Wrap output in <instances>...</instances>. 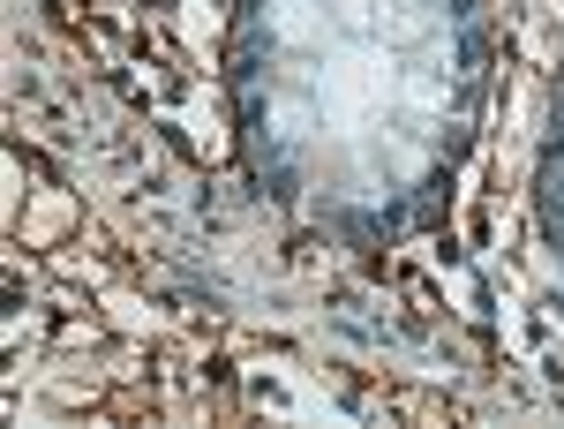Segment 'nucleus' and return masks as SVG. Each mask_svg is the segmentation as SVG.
Wrapping results in <instances>:
<instances>
[{"label": "nucleus", "mask_w": 564, "mask_h": 429, "mask_svg": "<svg viewBox=\"0 0 564 429\" xmlns=\"http://www.w3.org/2000/svg\"><path fill=\"white\" fill-rule=\"evenodd\" d=\"M271 31L286 45H324V8L316 0H279L271 8Z\"/></svg>", "instance_id": "1"}]
</instances>
